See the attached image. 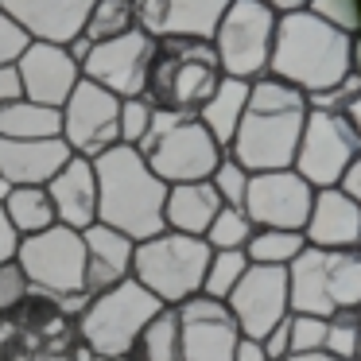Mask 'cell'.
I'll use <instances>...</instances> for the list:
<instances>
[{
	"label": "cell",
	"instance_id": "44",
	"mask_svg": "<svg viewBox=\"0 0 361 361\" xmlns=\"http://www.w3.org/2000/svg\"><path fill=\"white\" fill-rule=\"evenodd\" d=\"M342 190H345V195H350L353 202L361 206V156H357V164H353L350 171H345V179H342Z\"/></svg>",
	"mask_w": 361,
	"mask_h": 361
},
{
	"label": "cell",
	"instance_id": "25",
	"mask_svg": "<svg viewBox=\"0 0 361 361\" xmlns=\"http://www.w3.org/2000/svg\"><path fill=\"white\" fill-rule=\"evenodd\" d=\"M322 288L330 311H361V249H342L322 257Z\"/></svg>",
	"mask_w": 361,
	"mask_h": 361
},
{
	"label": "cell",
	"instance_id": "19",
	"mask_svg": "<svg viewBox=\"0 0 361 361\" xmlns=\"http://www.w3.org/2000/svg\"><path fill=\"white\" fill-rule=\"evenodd\" d=\"M303 241L311 245V249H322V252L357 249V241H361V206L353 202L342 187L314 190L311 214H307V226H303Z\"/></svg>",
	"mask_w": 361,
	"mask_h": 361
},
{
	"label": "cell",
	"instance_id": "6",
	"mask_svg": "<svg viewBox=\"0 0 361 361\" xmlns=\"http://www.w3.org/2000/svg\"><path fill=\"white\" fill-rule=\"evenodd\" d=\"M159 311H164V303L128 276L117 288L90 295V303L82 307V314L74 319V330H78V342L86 345V350H94L97 357L113 361V357H128L136 334H140V330L148 326V319Z\"/></svg>",
	"mask_w": 361,
	"mask_h": 361
},
{
	"label": "cell",
	"instance_id": "1",
	"mask_svg": "<svg viewBox=\"0 0 361 361\" xmlns=\"http://www.w3.org/2000/svg\"><path fill=\"white\" fill-rule=\"evenodd\" d=\"M303 121L307 94H299L295 86L272 78V74H260L249 82V105H245V117L226 152L249 175L283 171L295 159Z\"/></svg>",
	"mask_w": 361,
	"mask_h": 361
},
{
	"label": "cell",
	"instance_id": "38",
	"mask_svg": "<svg viewBox=\"0 0 361 361\" xmlns=\"http://www.w3.org/2000/svg\"><path fill=\"white\" fill-rule=\"evenodd\" d=\"M27 295H32V283H27L24 268L16 260H4L0 264V319L4 314H16L27 303Z\"/></svg>",
	"mask_w": 361,
	"mask_h": 361
},
{
	"label": "cell",
	"instance_id": "2",
	"mask_svg": "<svg viewBox=\"0 0 361 361\" xmlns=\"http://www.w3.org/2000/svg\"><path fill=\"white\" fill-rule=\"evenodd\" d=\"M90 164H94V179H97V221L102 226L133 237L136 245L164 233L167 183L156 179V171L148 167V159L140 152L117 144Z\"/></svg>",
	"mask_w": 361,
	"mask_h": 361
},
{
	"label": "cell",
	"instance_id": "47",
	"mask_svg": "<svg viewBox=\"0 0 361 361\" xmlns=\"http://www.w3.org/2000/svg\"><path fill=\"white\" fill-rule=\"evenodd\" d=\"M350 71L361 78V32L353 35V47H350Z\"/></svg>",
	"mask_w": 361,
	"mask_h": 361
},
{
	"label": "cell",
	"instance_id": "27",
	"mask_svg": "<svg viewBox=\"0 0 361 361\" xmlns=\"http://www.w3.org/2000/svg\"><path fill=\"white\" fill-rule=\"evenodd\" d=\"M0 206L8 214V226L16 229V237H35L43 229L59 226L47 187H8V195L0 198Z\"/></svg>",
	"mask_w": 361,
	"mask_h": 361
},
{
	"label": "cell",
	"instance_id": "10",
	"mask_svg": "<svg viewBox=\"0 0 361 361\" xmlns=\"http://www.w3.org/2000/svg\"><path fill=\"white\" fill-rule=\"evenodd\" d=\"M140 156L148 159L159 183L175 187V183H206L221 164L226 148L198 125V117H175V125Z\"/></svg>",
	"mask_w": 361,
	"mask_h": 361
},
{
	"label": "cell",
	"instance_id": "4",
	"mask_svg": "<svg viewBox=\"0 0 361 361\" xmlns=\"http://www.w3.org/2000/svg\"><path fill=\"white\" fill-rule=\"evenodd\" d=\"M221 82V66L210 39H187V35H164L156 39L144 82V97L156 109L195 117Z\"/></svg>",
	"mask_w": 361,
	"mask_h": 361
},
{
	"label": "cell",
	"instance_id": "13",
	"mask_svg": "<svg viewBox=\"0 0 361 361\" xmlns=\"http://www.w3.org/2000/svg\"><path fill=\"white\" fill-rule=\"evenodd\" d=\"M152 51H156V39L136 27V32L121 35V39L90 47V55L82 59V78L94 82V86H102V90H109V94L121 97V102L144 97Z\"/></svg>",
	"mask_w": 361,
	"mask_h": 361
},
{
	"label": "cell",
	"instance_id": "31",
	"mask_svg": "<svg viewBox=\"0 0 361 361\" xmlns=\"http://www.w3.org/2000/svg\"><path fill=\"white\" fill-rule=\"evenodd\" d=\"M245 272H249V257H245V249L210 252V264H206L202 291H198V295H210V299H221V303H226L229 291L237 288V280H241Z\"/></svg>",
	"mask_w": 361,
	"mask_h": 361
},
{
	"label": "cell",
	"instance_id": "36",
	"mask_svg": "<svg viewBox=\"0 0 361 361\" xmlns=\"http://www.w3.org/2000/svg\"><path fill=\"white\" fill-rule=\"evenodd\" d=\"M152 113H156V105H152L148 97H128V102H121L117 133H121V144H125V148H140L144 144V136H148V128H152Z\"/></svg>",
	"mask_w": 361,
	"mask_h": 361
},
{
	"label": "cell",
	"instance_id": "5",
	"mask_svg": "<svg viewBox=\"0 0 361 361\" xmlns=\"http://www.w3.org/2000/svg\"><path fill=\"white\" fill-rule=\"evenodd\" d=\"M210 264V245L202 237L164 233L148 237L133 252V280L159 299L164 307H179L202 291V276Z\"/></svg>",
	"mask_w": 361,
	"mask_h": 361
},
{
	"label": "cell",
	"instance_id": "49",
	"mask_svg": "<svg viewBox=\"0 0 361 361\" xmlns=\"http://www.w3.org/2000/svg\"><path fill=\"white\" fill-rule=\"evenodd\" d=\"M4 195H8V187H4V179H0V198H4Z\"/></svg>",
	"mask_w": 361,
	"mask_h": 361
},
{
	"label": "cell",
	"instance_id": "41",
	"mask_svg": "<svg viewBox=\"0 0 361 361\" xmlns=\"http://www.w3.org/2000/svg\"><path fill=\"white\" fill-rule=\"evenodd\" d=\"M8 102H24V82H20L16 63L0 66V105H8Z\"/></svg>",
	"mask_w": 361,
	"mask_h": 361
},
{
	"label": "cell",
	"instance_id": "28",
	"mask_svg": "<svg viewBox=\"0 0 361 361\" xmlns=\"http://www.w3.org/2000/svg\"><path fill=\"white\" fill-rule=\"evenodd\" d=\"M128 357L133 361H183V338H179L175 307H164L159 314H152L148 326L136 334Z\"/></svg>",
	"mask_w": 361,
	"mask_h": 361
},
{
	"label": "cell",
	"instance_id": "39",
	"mask_svg": "<svg viewBox=\"0 0 361 361\" xmlns=\"http://www.w3.org/2000/svg\"><path fill=\"white\" fill-rule=\"evenodd\" d=\"M27 35H24V27L16 24V20H8L4 12H0V66H8V63H16L20 55L27 51Z\"/></svg>",
	"mask_w": 361,
	"mask_h": 361
},
{
	"label": "cell",
	"instance_id": "29",
	"mask_svg": "<svg viewBox=\"0 0 361 361\" xmlns=\"http://www.w3.org/2000/svg\"><path fill=\"white\" fill-rule=\"evenodd\" d=\"M303 249H307V241L295 229H252L249 245H245V257H249V264L288 268Z\"/></svg>",
	"mask_w": 361,
	"mask_h": 361
},
{
	"label": "cell",
	"instance_id": "18",
	"mask_svg": "<svg viewBox=\"0 0 361 361\" xmlns=\"http://www.w3.org/2000/svg\"><path fill=\"white\" fill-rule=\"evenodd\" d=\"M94 0H0V12L24 27L27 39L66 47L82 35Z\"/></svg>",
	"mask_w": 361,
	"mask_h": 361
},
{
	"label": "cell",
	"instance_id": "52",
	"mask_svg": "<svg viewBox=\"0 0 361 361\" xmlns=\"http://www.w3.org/2000/svg\"><path fill=\"white\" fill-rule=\"evenodd\" d=\"M357 361H361V357H357Z\"/></svg>",
	"mask_w": 361,
	"mask_h": 361
},
{
	"label": "cell",
	"instance_id": "3",
	"mask_svg": "<svg viewBox=\"0 0 361 361\" xmlns=\"http://www.w3.org/2000/svg\"><path fill=\"white\" fill-rule=\"evenodd\" d=\"M350 47L353 35L334 32L330 24L314 20L311 12H288L276 20V39L268 55V74L299 94H326L338 82L350 78Z\"/></svg>",
	"mask_w": 361,
	"mask_h": 361
},
{
	"label": "cell",
	"instance_id": "9",
	"mask_svg": "<svg viewBox=\"0 0 361 361\" xmlns=\"http://www.w3.org/2000/svg\"><path fill=\"white\" fill-rule=\"evenodd\" d=\"M361 140L350 128L345 113L338 109H307L303 133H299V148L291 159V171L307 179L314 190L342 187L345 171L357 164Z\"/></svg>",
	"mask_w": 361,
	"mask_h": 361
},
{
	"label": "cell",
	"instance_id": "50",
	"mask_svg": "<svg viewBox=\"0 0 361 361\" xmlns=\"http://www.w3.org/2000/svg\"><path fill=\"white\" fill-rule=\"evenodd\" d=\"M113 361H133V357H113Z\"/></svg>",
	"mask_w": 361,
	"mask_h": 361
},
{
	"label": "cell",
	"instance_id": "24",
	"mask_svg": "<svg viewBox=\"0 0 361 361\" xmlns=\"http://www.w3.org/2000/svg\"><path fill=\"white\" fill-rule=\"evenodd\" d=\"M245 105H249V82L226 78V74H221L218 90H214L210 102H206L195 117H198V125L221 144V148H229V140H233L237 125H241V117H245Z\"/></svg>",
	"mask_w": 361,
	"mask_h": 361
},
{
	"label": "cell",
	"instance_id": "23",
	"mask_svg": "<svg viewBox=\"0 0 361 361\" xmlns=\"http://www.w3.org/2000/svg\"><path fill=\"white\" fill-rule=\"evenodd\" d=\"M218 210H221V198L214 195L210 179L206 183H175V187H167V198H164V229L202 237Z\"/></svg>",
	"mask_w": 361,
	"mask_h": 361
},
{
	"label": "cell",
	"instance_id": "46",
	"mask_svg": "<svg viewBox=\"0 0 361 361\" xmlns=\"http://www.w3.org/2000/svg\"><path fill=\"white\" fill-rule=\"evenodd\" d=\"M345 121H350V128H353V133H357V140H361V90H357V94H353V102H345Z\"/></svg>",
	"mask_w": 361,
	"mask_h": 361
},
{
	"label": "cell",
	"instance_id": "51",
	"mask_svg": "<svg viewBox=\"0 0 361 361\" xmlns=\"http://www.w3.org/2000/svg\"><path fill=\"white\" fill-rule=\"evenodd\" d=\"M357 357H361V342H357Z\"/></svg>",
	"mask_w": 361,
	"mask_h": 361
},
{
	"label": "cell",
	"instance_id": "20",
	"mask_svg": "<svg viewBox=\"0 0 361 361\" xmlns=\"http://www.w3.org/2000/svg\"><path fill=\"white\" fill-rule=\"evenodd\" d=\"M71 159L63 136L51 140H0V179L4 187H47Z\"/></svg>",
	"mask_w": 361,
	"mask_h": 361
},
{
	"label": "cell",
	"instance_id": "15",
	"mask_svg": "<svg viewBox=\"0 0 361 361\" xmlns=\"http://www.w3.org/2000/svg\"><path fill=\"white\" fill-rule=\"evenodd\" d=\"M175 314H179L183 361H233L241 330L221 299L195 295L175 307Z\"/></svg>",
	"mask_w": 361,
	"mask_h": 361
},
{
	"label": "cell",
	"instance_id": "22",
	"mask_svg": "<svg viewBox=\"0 0 361 361\" xmlns=\"http://www.w3.org/2000/svg\"><path fill=\"white\" fill-rule=\"evenodd\" d=\"M51 206H55V221L66 229H90L97 221V179L94 164L82 156H71L66 167L47 183Z\"/></svg>",
	"mask_w": 361,
	"mask_h": 361
},
{
	"label": "cell",
	"instance_id": "37",
	"mask_svg": "<svg viewBox=\"0 0 361 361\" xmlns=\"http://www.w3.org/2000/svg\"><path fill=\"white\" fill-rule=\"evenodd\" d=\"M326 342V319L319 314H288V357L314 353Z\"/></svg>",
	"mask_w": 361,
	"mask_h": 361
},
{
	"label": "cell",
	"instance_id": "34",
	"mask_svg": "<svg viewBox=\"0 0 361 361\" xmlns=\"http://www.w3.org/2000/svg\"><path fill=\"white\" fill-rule=\"evenodd\" d=\"M249 179H252V175L226 152V156H221V164L214 167V175H210V187H214V195L221 198V206L241 210V206H245V190H249Z\"/></svg>",
	"mask_w": 361,
	"mask_h": 361
},
{
	"label": "cell",
	"instance_id": "42",
	"mask_svg": "<svg viewBox=\"0 0 361 361\" xmlns=\"http://www.w3.org/2000/svg\"><path fill=\"white\" fill-rule=\"evenodd\" d=\"M16 245H20V237H16V229L8 226L4 206H0V264H4V260H16Z\"/></svg>",
	"mask_w": 361,
	"mask_h": 361
},
{
	"label": "cell",
	"instance_id": "32",
	"mask_svg": "<svg viewBox=\"0 0 361 361\" xmlns=\"http://www.w3.org/2000/svg\"><path fill=\"white\" fill-rule=\"evenodd\" d=\"M252 237V221L245 218V210H229V206H221L218 214H214L210 229L202 233V241L210 245V252H226V249H245Z\"/></svg>",
	"mask_w": 361,
	"mask_h": 361
},
{
	"label": "cell",
	"instance_id": "21",
	"mask_svg": "<svg viewBox=\"0 0 361 361\" xmlns=\"http://www.w3.org/2000/svg\"><path fill=\"white\" fill-rule=\"evenodd\" d=\"M82 245H86V295L109 291L133 276V252H136L133 237L94 221L90 229H82Z\"/></svg>",
	"mask_w": 361,
	"mask_h": 361
},
{
	"label": "cell",
	"instance_id": "7",
	"mask_svg": "<svg viewBox=\"0 0 361 361\" xmlns=\"http://www.w3.org/2000/svg\"><path fill=\"white\" fill-rule=\"evenodd\" d=\"M276 12L264 0H229V8L221 12L218 27H214L210 43L218 66L226 78L252 82L268 74V55H272L276 39Z\"/></svg>",
	"mask_w": 361,
	"mask_h": 361
},
{
	"label": "cell",
	"instance_id": "16",
	"mask_svg": "<svg viewBox=\"0 0 361 361\" xmlns=\"http://www.w3.org/2000/svg\"><path fill=\"white\" fill-rule=\"evenodd\" d=\"M20 82H24V97L47 109H63L74 86L82 82V66L71 59V51L59 43H39L32 39L27 51L16 59Z\"/></svg>",
	"mask_w": 361,
	"mask_h": 361
},
{
	"label": "cell",
	"instance_id": "40",
	"mask_svg": "<svg viewBox=\"0 0 361 361\" xmlns=\"http://www.w3.org/2000/svg\"><path fill=\"white\" fill-rule=\"evenodd\" d=\"M260 350H264L268 361H288V319L276 322V326L260 338Z\"/></svg>",
	"mask_w": 361,
	"mask_h": 361
},
{
	"label": "cell",
	"instance_id": "30",
	"mask_svg": "<svg viewBox=\"0 0 361 361\" xmlns=\"http://www.w3.org/2000/svg\"><path fill=\"white\" fill-rule=\"evenodd\" d=\"M136 32V16H133V0H94L86 24H82V39L86 43H109L121 35Z\"/></svg>",
	"mask_w": 361,
	"mask_h": 361
},
{
	"label": "cell",
	"instance_id": "8",
	"mask_svg": "<svg viewBox=\"0 0 361 361\" xmlns=\"http://www.w3.org/2000/svg\"><path fill=\"white\" fill-rule=\"evenodd\" d=\"M16 264L24 268L35 295H86V245L78 229L51 226L35 237H20Z\"/></svg>",
	"mask_w": 361,
	"mask_h": 361
},
{
	"label": "cell",
	"instance_id": "33",
	"mask_svg": "<svg viewBox=\"0 0 361 361\" xmlns=\"http://www.w3.org/2000/svg\"><path fill=\"white\" fill-rule=\"evenodd\" d=\"M357 342H361V311H338L326 319V342L322 350L342 361H357Z\"/></svg>",
	"mask_w": 361,
	"mask_h": 361
},
{
	"label": "cell",
	"instance_id": "43",
	"mask_svg": "<svg viewBox=\"0 0 361 361\" xmlns=\"http://www.w3.org/2000/svg\"><path fill=\"white\" fill-rule=\"evenodd\" d=\"M233 361H268V357H264V350H260L257 338H241L237 350H233Z\"/></svg>",
	"mask_w": 361,
	"mask_h": 361
},
{
	"label": "cell",
	"instance_id": "48",
	"mask_svg": "<svg viewBox=\"0 0 361 361\" xmlns=\"http://www.w3.org/2000/svg\"><path fill=\"white\" fill-rule=\"evenodd\" d=\"M288 361H342V357H334L326 350H314V353H299V357H288Z\"/></svg>",
	"mask_w": 361,
	"mask_h": 361
},
{
	"label": "cell",
	"instance_id": "14",
	"mask_svg": "<svg viewBox=\"0 0 361 361\" xmlns=\"http://www.w3.org/2000/svg\"><path fill=\"white\" fill-rule=\"evenodd\" d=\"M241 338H264L276 322L288 319V268L249 264V272L237 280V288L226 299Z\"/></svg>",
	"mask_w": 361,
	"mask_h": 361
},
{
	"label": "cell",
	"instance_id": "12",
	"mask_svg": "<svg viewBox=\"0 0 361 361\" xmlns=\"http://www.w3.org/2000/svg\"><path fill=\"white\" fill-rule=\"evenodd\" d=\"M311 202H314V187L307 179H299L291 167H283V171L252 175L241 210L252 221V229H295V233H303Z\"/></svg>",
	"mask_w": 361,
	"mask_h": 361
},
{
	"label": "cell",
	"instance_id": "11",
	"mask_svg": "<svg viewBox=\"0 0 361 361\" xmlns=\"http://www.w3.org/2000/svg\"><path fill=\"white\" fill-rule=\"evenodd\" d=\"M59 117H63V144L71 148V156L97 159L102 152L121 144V133H117L121 97H113L109 90L94 86L86 78L74 86V94L66 97Z\"/></svg>",
	"mask_w": 361,
	"mask_h": 361
},
{
	"label": "cell",
	"instance_id": "17",
	"mask_svg": "<svg viewBox=\"0 0 361 361\" xmlns=\"http://www.w3.org/2000/svg\"><path fill=\"white\" fill-rule=\"evenodd\" d=\"M229 0H133L136 27L152 39L164 35H187V39H210Z\"/></svg>",
	"mask_w": 361,
	"mask_h": 361
},
{
	"label": "cell",
	"instance_id": "26",
	"mask_svg": "<svg viewBox=\"0 0 361 361\" xmlns=\"http://www.w3.org/2000/svg\"><path fill=\"white\" fill-rule=\"evenodd\" d=\"M63 136V117L59 109L35 102H8L0 105V140H51Z\"/></svg>",
	"mask_w": 361,
	"mask_h": 361
},
{
	"label": "cell",
	"instance_id": "35",
	"mask_svg": "<svg viewBox=\"0 0 361 361\" xmlns=\"http://www.w3.org/2000/svg\"><path fill=\"white\" fill-rule=\"evenodd\" d=\"M314 20L330 24L334 32L342 35H357L361 32V0H311L307 4Z\"/></svg>",
	"mask_w": 361,
	"mask_h": 361
},
{
	"label": "cell",
	"instance_id": "45",
	"mask_svg": "<svg viewBox=\"0 0 361 361\" xmlns=\"http://www.w3.org/2000/svg\"><path fill=\"white\" fill-rule=\"evenodd\" d=\"M264 4L276 12V16H288V12H307L311 0H264Z\"/></svg>",
	"mask_w": 361,
	"mask_h": 361
}]
</instances>
